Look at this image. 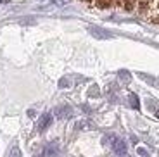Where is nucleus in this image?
<instances>
[{
	"mask_svg": "<svg viewBox=\"0 0 159 157\" xmlns=\"http://www.w3.org/2000/svg\"><path fill=\"white\" fill-rule=\"evenodd\" d=\"M54 114H56V118H59V119H68V118H71V116H73V109L68 105V104H64V105L56 107Z\"/></svg>",
	"mask_w": 159,
	"mask_h": 157,
	"instance_id": "1",
	"label": "nucleus"
},
{
	"mask_svg": "<svg viewBox=\"0 0 159 157\" xmlns=\"http://www.w3.org/2000/svg\"><path fill=\"white\" fill-rule=\"evenodd\" d=\"M112 150H114V154H118V155H126V150H128V147H126V143H125L123 140H119V138H116L114 140V143H112Z\"/></svg>",
	"mask_w": 159,
	"mask_h": 157,
	"instance_id": "2",
	"label": "nucleus"
},
{
	"mask_svg": "<svg viewBox=\"0 0 159 157\" xmlns=\"http://www.w3.org/2000/svg\"><path fill=\"white\" fill-rule=\"evenodd\" d=\"M128 98H130V105L133 107V109H139V107H140V104H139V97H137L135 93H130V97H128Z\"/></svg>",
	"mask_w": 159,
	"mask_h": 157,
	"instance_id": "7",
	"label": "nucleus"
},
{
	"mask_svg": "<svg viewBox=\"0 0 159 157\" xmlns=\"http://www.w3.org/2000/svg\"><path fill=\"white\" fill-rule=\"evenodd\" d=\"M119 79H121V81H125V83H128L131 79V76H130V73H128V71H119Z\"/></svg>",
	"mask_w": 159,
	"mask_h": 157,
	"instance_id": "9",
	"label": "nucleus"
},
{
	"mask_svg": "<svg viewBox=\"0 0 159 157\" xmlns=\"http://www.w3.org/2000/svg\"><path fill=\"white\" fill-rule=\"evenodd\" d=\"M68 87H69V79H68V78H61L59 88H68Z\"/></svg>",
	"mask_w": 159,
	"mask_h": 157,
	"instance_id": "11",
	"label": "nucleus"
},
{
	"mask_svg": "<svg viewBox=\"0 0 159 157\" xmlns=\"http://www.w3.org/2000/svg\"><path fill=\"white\" fill-rule=\"evenodd\" d=\"M95 2V5L99 9H107V7H111L112 4H114L116 0H93Z\"/></svg>",
	"mask_w": 159,
	"mask_h": 157,
	"instance_id": "6",
	"label": "nucleus"
},
{
	"mask_svg": "<svg viewBox=\"0 0 159 157\" xmlns=\"http://www.w3.org/2000/svg\"><path fill=\"white\" fill-rule=\"evenodd\" d=\"M7 157H21V150H19V147H17V145L12 147L11 152L7 154Z\"/></svg>",
	"mask_w": 159,
	"mask_h": 157,
	"instance_id": "8",
	"label": "nucleus"
},
{
	"mask_svg": "<svg viewBox=\"0 0 159 157\" xmlns=\"http://www.w3.org/2000/svg\"><path fill=\"white\" fill-rule=\"evenodd\" d=\"M114 140H116L114 135H106V137L102 138V143H104V145H109V143L112 145V143H114Z\"/></svg>",
	"mask_w": 159,
	"mask_h": 157,
	"instance_id": "10",
	"label": "nucleus"
},
{
	"mask_svg": "<svg viewBox=\"0 0 159 157\" xmlns=\"http://www.w3.org/2000/svg\"><path fill=\"white\" fill-rule=\"evenodd\" d=\"M156 116H157V118H159V109H157V110H156Z\"/></svg>",
	"mask_w": 159,
	"mask_h": 157,
	"instance_id": "14",
	"label": "nucleus"
},
{
	"mask_svg": "<svg viewBox=\"0 0 159 157\" xmlns=\"http://www.w3.org/2000/svg\"><path fill=\"white\" fill-rule=\"evenodd\" d=\"M50 124H52V114H50V112L42 114V118L38 119V130H40V131H45Z\"/></svg>",
	"mask_w": 159,
	"mask_h": 157,
	"instance_id": "3",
	"label": "nucleus"
},
{
	"mask_svg": "<svg viewBox=\"0 0 159 157\" xmlns=\"http://www.w3.org/2000/svg\"><path fill=\"white\" fill-rule=\"evenodd\" d=\"M88 95H90V97H97V95H99V92H97V87H92L90 92H88Z\"/></svg>",
	"mask_w": 159,
	"mask_h": 157,
	"instance_id": "13",
	"label": "nucleus"
},
{
	"mask_svg": "<svg viewBox=\"0 0 159 157\" xmlns=\"http://www.w3.org/2000/svg\"><path fill=\"white\" fill-rule=\"evenodd\" d=\"M59 154V143L57 141H52L43 149V157H56Z\"/></svg>",
	"mask_w": 159,
	"mask_h": 157,
	"instance_id": "4",
	"label": "nucleus"
},
{
	"mask_svg": "<svg viewBox=\"0 0 159 157\" xmlns=\"http://www.w3.org/2000/svg\"><path fill=\"white\" fill-rule=\"evenodd\" d=\"M88 31L95 36V38H111V33H109L107 29H102V28L90 26V28H88Z\"/></svg>",
	"mask_w": 159,
	"mask_h": 157,
	"instance_id": "5",
	"label": "nucleus"
},
{
	"mask_svg": "<svg viewBox=\"0 0 159 157\" xmlns=\"http://www.w3.org/2000/svg\"><path fill=\"white\" fill-rule=\"evenodd\" d=\"M137 152H139V155H140V157H149V152H147L145 149H142V147H140V149L137 150Z\"/></svg>",
	"mask_w": 159,
	"mask_h": 157,
	"instance_id": "12",
	"label": "nucleus"
}]
</instances>
